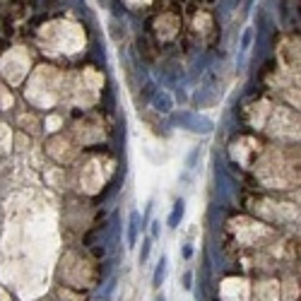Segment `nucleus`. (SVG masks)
Wrapping results in <instances>:
<instances>
[{"mask_svg": "<svg viewBox=\"0 0 301 301\" xmlns=\"http://www.w3.org/2000/svg\"><path fill=\"white\" fill-rule=\"evenodd\" d=\"M174 121L178 125H183V128H188V130H193V133H203V135L215 130V123L210 118L200 116V113H193V111H181V113L174 116Z\"/></svg>", "mask_w": 301, "mask_h": 301, "instance_id": "1", "label": "nucleus"}, {"mask_svg": "<svg viewBox=\"0 0 301 301\" xmlns=\"http://www.w3.org/2000/svg\"><path fill=\"white\" fill-rule=\"evenodd\" d=\"M140 229H142V217H140L137 210H133V212L128 215V232H125V246L128 248H135Z\"/></svg>", "mask_w": 301, "mask_h": 301, "instance_id": "2", "label": "nucleus"}, {"mask_svg": "<svg viewBox=\"0 0 301 301\" xmlns=\"http://www.w3.org/2000/svg\"><path fill=\"white\" fill-rule=\"evenodd\" d=\"M150 104H152V109L159 111V113H169V111L174 109V99H171V94L164 92V89H157V92L152 94Z\"/></svg>", "mask_w": 301, "mask_h": 301, "instance_id": "3", "label": "nucleus"}, {"mask_svg": "<svg viewBox=\"0 0 301 301\" xmlns=\"http://www.w3.org/2000/svg\"><path fill=\"white\" fill-rule=\"evenodd\" d=\"M166 270H169V258L162 253V258L157 260V268H154V275H152V287H162L166 280Z\"/></svg>", "mask_w": 301, "mask_h": 301, "instance_id": "4", "label": "nucleus"}, {"mask_svg": "<svg viewBox=\"0 0 301 301\" xmlns=\"http://www.w3.org/2000/svg\"><path fill=\"white\" fill-rule=\"evenodd\" d=\"M183 215H186V200H176L174 207H171V215L166 219V224H169L171 229H176L178 224H181V219H183Z\"/></svg>", "mask_w": 301, "mask_h": 301, "instance_id": "5", "label": "nucleus"}, {"mask_svg": "<svg viewBox=\"0 0 301 301\" xmlns=\"http://www.w3.org/2000/svg\"><path fill=\"white\" fill-rule=\"evenodd\" d=\"M150 253H152V239L150 236H145V239H142V248H140V253H137V263L145 265L147 258H150Z\"/></svg>", "mask_w": 301, "mask_h": 301, "instance_id": "6", "label": "nucleus"}, {"mask_svg": "<svg viewBox=\"0 0 301 301\" xmlns=\"http://www.w3.org/2000/svg\"><path fill=\"white\" fill-rule=\"evenodd\" d=\"M159 236H162V222L154 219V222H150V239L154 241V239H159Z\"/></svg>", "mask_w": 301, "mask_h": 301, "instance_id": "7", "label": "nucleus"}, {"mask_svg": "<svg viewBox=\"0 0 301 301\" xmlns=\"http://www.w3.org/2000/svg\"><path fill=\"white\" fill-rule=\"evenodd\" d=\"M198 157H200V147H193L191 154L186 157V166H188V169H193V166H195V162H198Z\"/></svg>", "mask_w": 301, "mask_h": 301, "instance_id": "8", "label": "nucleus"}, {"mask_svg": "<svg viewBox=\"0 0 301 301\" xmlns=\"http://www.w3.org/2000/svg\"><path fill=\"white\" fill-rule=\"evenodd\" d=\"M251 39H253V34H251V29H246V31H244V36H241V53H246V51H248Z\"/></svg>", "mask_w": 301, "mask_h": 301, "instance_id": "9", "label": "nucleus"}, {"mask_svg": "<svg viewBox=\"0 0 301 301\" xmlns=\"http://www.w3.org/2000/svg\"><path fill=\"white\" fill-rule=\"evenodd\" d=\"M181 285H183L186 292H191V289H193V273H191V270H186V273H183V282H181Z\"/></svg>", "mask_w": 301, "mask_h": 301, "instance_id": "10", "label": "nucleus"}, {"mask_svg": "<svg viewBox=\"0 0 301 301\" xmlns=\"http://www.w3.org/2000/svg\"><path fill=\"white\" fill-rule=\"evenodd\" d=\"M193 256V248L191 246H183V258H191Z\"/></svg>", "mask_w": 301, "mask_h": 301, "instance_id": "11", "label": "nucleus"}, {"mask_svg": "<svg viewBox=\"0 0 301 301\" xmlns=\"http://www.w3.org/2000/svg\"><path fill=\"white\" fill-rule=\"evenodd\" d=\"M152 301H166V297H164V294H157V297H154Z\"/></svg>", "mask_w": 301, "mask_h": 301, "instance_id": "12", "label": "nucleus"}]
</instances>
